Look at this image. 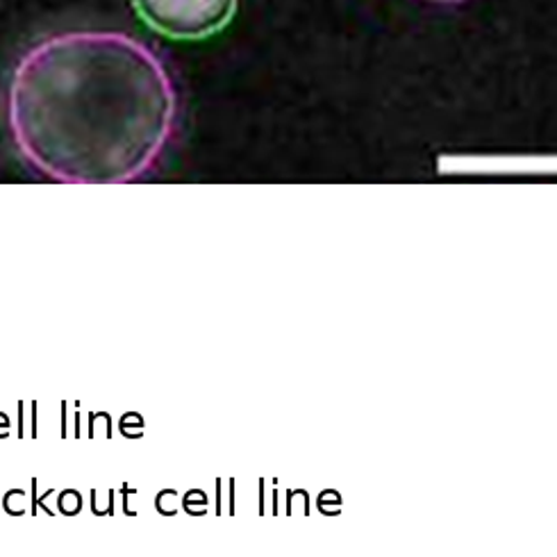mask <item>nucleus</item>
Segmentation results:
<instances>
[{
  "instance_id": "nucleus-1",
  "label": "nucleus",
  "mask_w": 557,
  "mask_h": 557,
  "mask_svg": "<svg viewBox=\"0 0 557 557\" xmlns=\"http://www.w3.org/2000/svg\"><path fill=\"white\" fill-rule=\"evenodd\" d=\"M178 96L146 44L121 33H66L16 64L8 123L25 162L46 178L119 185L150 171L173 135Z\"/></svg>"
},
{
  "instance_id": "nucleus-2",
  "label": "nucleus",
  "mask_w": 557,
  "mask_h": 557,
  "mask_svg": "<svg viewBox=\"0 0 557 557\" xmlns=\"http://www.w3.org/2000/svg\"><path fill=\"white\" fill-rule=\"evenodd\" d=\"M137 14L171 39H206L235 16L237 0H133Z\"/></svg>"
},
{
  "instance_id": "nucleus-3",
  "label": "nucleus",
  "mask_w": 557,
  "mask_h": 557,
  "mask_svg": "<svg viewBox=\"0 0 557 557\" xmlns=\"http://www.w3.org/2000/svg\"><path fill=\"white\" fill-rule=\"evenodd\" d=\"M437 3H462V0H437Z\"/></svg>"
}]
</instances>
